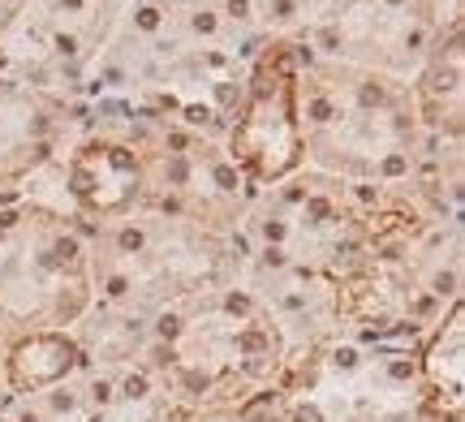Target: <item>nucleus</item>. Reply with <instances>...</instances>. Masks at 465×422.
Masks as SVG:
<instances>
[]
</instances>
